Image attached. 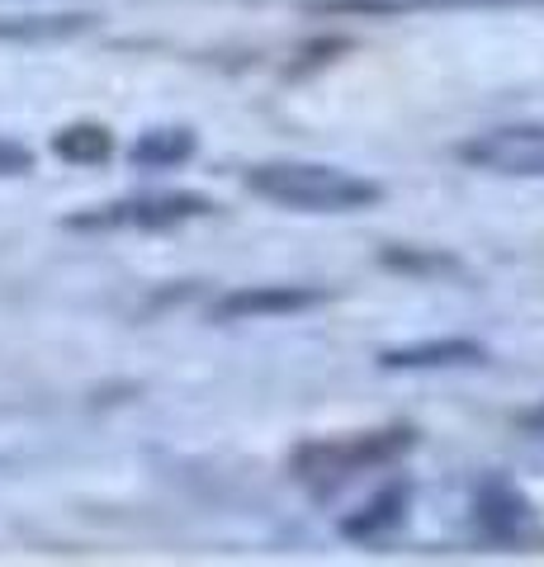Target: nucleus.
<instances>
[{"instance_id":"11","label":"nucleus","mask_w":544,"mask_h":567,"mask_svg":"<svg viewBox=\"0 0 544 567\" xmlns=\"http://www.w3.org/2000/svg\"><path fill=\"white\" fill-rule=\"evenodd\" d=\"M52 152L72 166H104L114 156V133L104 123H72L52 133Z\"/></svg>"},{"instance_id":"5","label":"nucleus","mask_w":544,"mask_h":567,"mask_svg":"<svg viewBox=\"0 0 544 567\" xmlns=\"http://www.w3.org/2000/svg\"><path fill=\"white\" fill-rule=\"evenodd\" d=\"M322 303L327 289H318V284H247V289L223 293L208 308V317L214 322H266V317H294Z\"/></svg>"},{"instance_id":"10","label":"nucleus","mask_w":544,"mask_h":567,"mask_svg":"<svg viewBox=\"0 0 544 567\" xmlns=\"http://www.w3.org/2000/svg\"><path fill=\"white\" fill-rule=\"evenodd\" d=\"M195 152H199L195 128H181V123H175V128H147L129 147V162L137 171H175V166H185Z\"/></svg>"},{"instance_id":"8","label":"nucleus","mask_w":544,"mask_h":567,"mask_svg":"<svg viewBox=\"0 0 544 567\" xmlns=\"http://www.w3.org/2000/svg\"><path fill=\"white\" fill-rule=\"evenodd\" d=\"M408 506H412V477H398V483L379 487L356 516L341 520V535L346 539H379L408 520Z\"/></svg>"},{"instance_id":"7","label":"nucleus","mask_w":544,"mask_h":567,"mask_svg":"<svg viewBox=\"0 0 544 567\" xmlns=\"http://www.w3.org/2000/svg\"><path fill=\"white\" fill-rule=\"evenodd\" d=\"M473 520H479V529L493 539H516L531 529L535 511L525 502V492L512 487L506 477H483L479 492H473Z\"/></svg>"},{"instance_id":"12","label":"nucleus","mask_w":544,"mask_h":567,"mask_svg":"<svg viewBox=\"0 0 544 567\" xmlns=\"http://www.w3.org/2000/svg\"><path fill=\"white\" fill-rule=\"evenodd\" d=\"M312 14H393L402 0H312Z\"/></svg>"},{"instance_id":"2","label":"nucleus","mask_w":544,"mask_h":567,"mask_svg":"<svg viewBox=\"0 0 544 567\" xmlns=\"http://www.w3.org/2000/svg\"><path fill=\"white\" fill-rule=\"evenodd\" d=\"M412 450H417L412 425H389V431H365L346 440H308V445L294 450V477L318 496H331L350 477H360L370 468H389Z\"/></svg>"},{"instance_id":"6","label":"nucleus","mask_w":544,"mask_h":567,"mask_svg":"<svg viewBox=\"0 0 544 567\" xmlns=\"http://www.w3.org/2000/svg\"><path fill=\"white\" fill-rule=\"evenodd\" d=\"M383 374H445V369H479L487 364V346L473 336H441V341H408L389 346L374 360Z\"/></svg>"},{"instance_id":"3","label":"nucleus","mask_w":544,"mask_h":567,"mask_svg":"<svg viewBox=\"0 0 544 567\" xmlns=\"http://www.w3.org/2000/svg\"><path fill=\"white\" fill-rule=\"evenodd\" d=\"M214 213V199L195 189H143V194H124V199L95 204L72 213L62 227L72 233H166V227L195 223Z\"/></svg>"},{"instance_id":"14","label":"nucleus","mask_w":544,"mask_h":567,"mask_svg":"<svg viewBox=\"0 0 544 567\" xmlns=\"http://www.w3.org/2000/svg\"><path fill=\"white\" fill-rule=\"evenodd\" d=\"M412 6H544V0H412Z\"/></svg>"},{"instance_id":"9","label":"nucleus","mask_w":544,"mask_h":567,"mask_svg":"<svg viewBox=\"0 0 544 567\" xmlns=\"http://www.w3.org/2000/svg\"><path fill=\"white\" fill-rule=\"evenodd\" d=\"M95 29V14L62 10V14H6L0 20V43H66Z\"/></svg>"},{"instance_id":"1","label":"nucleus","mask_w":544,"mask_h":567,"mask_svg":"<svg viewBox=\"0 0 544 567\" xmlns=\"http://www.w3.org/2000/svg\"><path fill=\"white\" fill-rule=\"evenodd\" d=\"M247 189L294 213H365L383 204V185L327 162H260L247 171Z\"/></svg>"},{"instance_id":"13","label":"nucleus","mask_w":544,"mask_h":567,"mask_svg":"<svg viewBox=\"0 0 544 567\" xmlns=\"http://www.w3.org/2000/svg\"><path fill=\"white\" fill-rule=\"evenodd\" d=\"M33 171V152L14 137H0V181H14V175H29Z\"/></svg>"},{"instance_id":"4","label":"nucleus","mask_w":544,"mask_h":567,"mask_svg":"<svg viewBox=\"0 0 544 567\" xmlns=\"http://www.w3.org/2000/svg\"><path fill=\"white\" fill-rule=\"evenodd\" d=\"M460 162L473 171L502 175V181H544V123H497L487 133L460 142Z\"/></svg>"}]
</instances>
